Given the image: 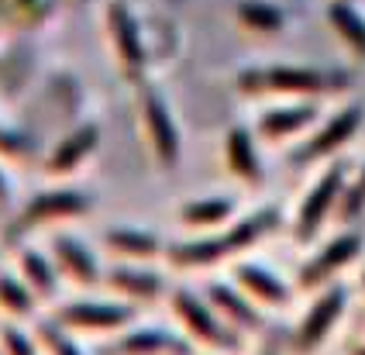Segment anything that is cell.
Segmentation results:
<instances>
[{
	"mask_svg": "<svg viewBox=\"0 0 365 355\" xmlns=\"http://www.w3.org/2000/svg\"><path fill=\"white\" fill-rule=\"evenodd\" d=\"M180 317L186 321V328L197 334V338H207V341H214V345H224V328L217 324V317L210 314V307H203L197 300H190V297H182L180 300Z\"/></svg>",
	"mask_w": 365,
	"mask_h": 355,
	"instance_id": "obj_1",
	"label": "cell"
},
{
	"mask_svg": "<svg viewBox=\"0 0 365 355\" xmlns=\"http://www.w3.org/2000/svg\"><path fill=\"white\" fill-rule=\"evenodd\" d=\"M124 317L128 314L121 307H110V304H80L66 314V321L76 328H121Z\"/></svg>",
	"mask_w": 365,
	"mask_h": 355,
	"instance_id": "obj_2",
	"label": "cell"
},
{
	"mask_svg": "<svg viewBox=\"0 0 365 355\" xmlns=\"http://www.w3.org/2000/svg\"><path fill=\"white\" fill-rule=\"evenodd\" d=\"M118 279H121L118 287H121L124 293H152L159 287V283H152L145 272H118Z\"/></svg>",
	"mask_w": 365,
	"mask_h": 355,
	"instance_id": "obj_3",
	"label": "cell"
},
{
	"mask_svg": "<svg viewBox=\"0 0 365 355\" xmlns=\"http://www.w3.org/2000/svg\"><path fill=\"white\" fill-rule=\"evenodd\" d=\"M41 341L48 345V352H52V355H76V349H73V345L62 338V331H56V328H48Z\"/></svg>",
	"mask_w": 365,
	"mask_h": 355,
	"instance_id": "obj_4",
	"label": "cell"
}]
</instances>
